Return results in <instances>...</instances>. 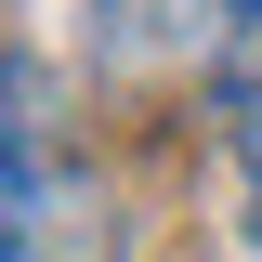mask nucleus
<instances>
[{"label": "nucleus", "instance_id": "obj_1", "mask_svg": "<svg viewBox=\"0 0 262 262\" xmlns=\"http://www.w3.org/2000/svg\"><path fill=\"white\" fill-rule=\"evenodd\" d=\"M79 39L131 92L262 105V0H79Z\"/></svg>", "mask_w": 262, "mask_h": 262}, {"label": "nucleus", "instance_id": "obj_2", "mask_svg": "<svg viewBox=\"0 0 262 262\" xmlns=\"http://www.w3.org/2000/svg\"><path fill=\"white\" fill-rule=\"evenodd\" d=\"M0 262H105V196L39 66L0 53Z\"/></svg>", "mask_w": 262, "mask_h": 262}, {"label": "nucleus", "instance_id": "obj_3", "mask_svg": "<svg viewBox=\"0 0 262 262\" xmlns=\"http://www.w3.org/2000/svg\"><path fill=\"white\" fill-rule=\"evenodd\" d=\"M236 184H249V249H262V105H236Z\"/></svg>", "mask_w": 262, "mask_h": 262}]
</instances>
